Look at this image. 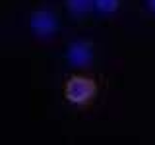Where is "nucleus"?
<instances>
[{
    "label": "nucleus",
    "instance_id": "1",
    "mask_svg": "<svg viewBox=\"0 0 155 145\" xmlns=\"http://www.w3.org/2000/svg\"><path fill=\"white\" fill-rule=\"evenodd\" d=\"M95 93H97V83L84 76L70 77L64 85V97L74 105H85L87 101L95 97Z\"/></svg>",
    "mask_w": 155,
    "mask_h": 145
},
{
    "label": "nucleus",
    "instance_id": "2",
    "mask_svg": "<svg viewBox=\"0 0 155 145\" xmlns=\"http://www.w3.org/2000/svg\"><path fill=\"white\" fill-rule=\"evenodd\" d=\"M31 29L39 37H51L56 31V19L48 10H37L31 16Z\"/></svg>",
    "mask_w": 155,
    "mask_h": 145
},
{
    "label": "nucleus",
    "instance_id": "3",
    "mask_svg": "<svg viewBox=\"0 0 155 145\" xmlns=\"http://www.w3.org/2000/svg\"><path fill=\"white\" fill-rule=\"evenodd\" d=\"M68 62L74 68H84L91 62V47L84 41H78L68 48Z\"/></svg>",
    "mask_w": 155,
    "mask_h": 145
},
{
    "label": "nucleus",
    "instance_id": "4",
    "mask_svg": "<svg viewBox=\"0 0 155 145\" xmlns=\"http://www.w3.org/2000/svg\"><path fill=\"white\" fill-rule=\"evenodd\" d=\"M66 4L74 16H81L93 8V0H66Z\"/></svg>",
    "mask_w": 155,
    "mask_h": 145
},
{
    "label": "nucleus",
    "instance_id": "5",
    "mask_svg": "<svg viewBox=\"0 0 155 145\" xmlns=\"http://www.w3.org/2000/svg\"><path fill=\"white\" fill-rule=\"evenodd\" d=\"M93 8L99 14H113L118 8V0H93Z\"/></svg>",
    "mask_w": 155,
    "mask_h": 145
},
{
    "label": "nucleus",
    "instance_id": "6",
    "mask_svg": "<svg viewBox=\"0 0 155 145\" xmlns=\"http://www.w3.org/2000/svg\"><path fill=\"white\" fill-rule=\"evenodd\" d=\"M147 6H149V10L155 14V0H147Z\"/></svg>",
    "mask_w": 155,
    "mask_h": 145
}]
</instances>
